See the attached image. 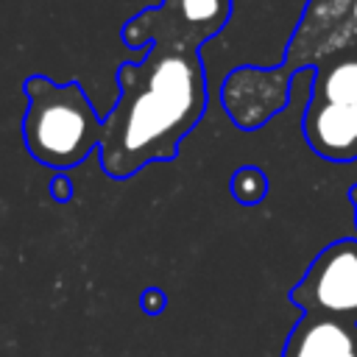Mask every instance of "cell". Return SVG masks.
Wrapping results in <instances>:
<instances>
[{"label":"cell","mask_w":357,"mask_h":357,"mask_svg":"<svg viewBox=\"0 0 357 357\" xmlns=\"http://www.w3.org/2000/svg\"><path fill=\"white\" fill-rule=\"evenodd\" d=\"M310 100L357 103V47L324 56L310 73Z\"/></svg>","instance_id":"9"},{"label":"cell","mask_w":357,"mask_h":357,"mask_svg":"<svg viewBox=\"0 0 357 357\" xmlns=\"http://www.w3.org/2000/svg\"><path fill=\"white\" fill-rule=\"evenodd\" d=\"M139 304H142V310H145L148 315H159V312L165 310V293H162L159 287H148V290L139 296Z\"/></svg>","instance_id":"12"},{"label":"cell","mask_w":357,"mask_h":357,"mask_svg":"<svg viewBox=\"0 0 357 357\" xmlns=\"http://www.w3.org/2000/svg\"><path fill=\"white\" fill-rule=\"evenodd\" d=\"M293 78L282 67L243 64L231 70L220 86V103L237 128L254 131L290 103Z\"/></svg>","instance_id":"6"},{"label":"cell","mask_w":357,"mask_h":357,"mask_svg":"<svg viewBox=\"0 0 357 357\" xmlns=\"http://www.w3.org/2000/svg\"><path fill=\"white\" fill-rule=\"evenodd\" d=\"M117 100L103 117L100 167L109 178H131L153 162H173L184 137L206 112L201 50L151 45L145 59L114 73Z\"/></svg>","instance_id":"1"},{"label":"cell","mask_w":357,"mask_h":357,"mask_svg":"<svg viewBox=\"0 0 357 357\" xmlns=\"http://www.w3.org/2000/svg\"><path fill=\"white\" fill-rule=\"evenodd\" d=\"M47 192H50V198H56L59 204H67V201H73V181L59 170V173L50 178Z\"/></svg>","instance_id":"11"},{"label":"cell","mask_w":357,"mask_h":357,"mask_svg":"<svg viewBox=\"0 0 357 357\" xmlns=\"http://www.w3.org/2000/svg\"><path fill=\"white\" fill-rule=\"evenodd\" d=\"M229 190H231V195H234L237 204L254 206V204H259L268 195V176L257 165H243V167H237L231 173Z\"/></svg>","instance_id":"10"},{"label":"cell","mask_w":357,"mask_h":357,"mask_svg":"<svg viewBox=\"0 0 357 357\" xmlns=\"http://www.w3.org/2000/svg\"><path fill=\"white\" fill-rule=\"evenodd\" d=\"M349 201H351V206H354V220H357V184H351V190H349Z\"/></svg>","instance_id":"13"},{"label":"cell","mask_w":357,"mask_h":357,"mask_svg":"<svg viewBox=\"0 0 357 357\" xmlns=\"http://www.w3.org/2000/svg\"><path fill=\"white\" fill-rule=\"evenodd\" d=\"M282 357H357V324L301 315L284 340Z\"/></svg>","instance_id":"8"},{"label":"cell","mask_w":357,"mask_h":357,"mask_svg":"<svg viewBox=\"0 0 357 357\" xmlns=\"http://www.w3.org/2000/svg\"><path fill=\"white\" fill-rule=\"evenodd\" d=\"M357 47V0H307L304 11L287 39L282 73L296 78V73L315 67L324 56Z\"/></svg>","instance_id":"5"},{"label":"cell","mask_w":357,"mask_h":357,"mask_svg":"<svg viewBox=\"0 0 357 357\" xmlns=\"http://www.w3.org/2000/svg\"><path fill=\"white\" fill-rule=\"evenodd\" d=\"M301 131L315 156L335 165L357 162V103L307 100Z\"/></svg>","instance_id":"7"},{"label":"cell","mask_w":357,"mask_h":357,"mask_svg":"<svg viewBox=\"0 0 357 357\" xmlns=\"http://www.w3.org/2000/svg\"><path fill=\"white\" fill-rule=\"evenodd\" d=\"M290 301L304 315L357 324V237L324 245L293 284Z\"/></svg>","instance_id":"4"},{"label":"cell","mask_w":357,"mask_h":357,"mask_svg":"<svg viewBox=\"0 0 357 357\" xmlns=\"http://www.w3.org/2000/svg\"><path fill=\"white\" fill-rule=\"evenodd\" d=\"M22 92L28 100L22 142L39 165L67 170L100 148L103 120L78 81L56 84L47 75H28Z\"/></svg>","instance_id":"2"},{"label":"cell","mask_w":357,"mask_h":357,"mask_svg":"<svg viewBox=\"0 0 357 357\" xmlns=\"http://www.w3.org/2000/svg\"><path fill=\"white\" fill-rule=\"evenodd\" d=\"M231 17V0H162L153 8L134 14L120 39L131 47L151 45H173L187 50H201L209 39H215Z\"/></svg>","instance_id":"3"}]
</instances>
